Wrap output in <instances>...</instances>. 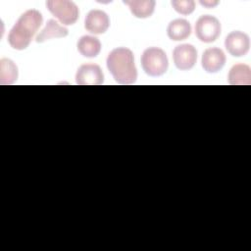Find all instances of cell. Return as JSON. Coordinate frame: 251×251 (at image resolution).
Segmentation results:
<instances>
[{
    "instance_id": "7c38bea8",
    "label": "cell",
    "mask_w": 251,
    "mask_h": 251,
    "mask_svg": "<svg viewBox=\"0 0 251 251\" xmlns=\"http://www.w3.org/2000/svg\"><path fill=\"white\" fill-rule=\"evenodd\" d=\"M69 30L67 27L59 25L55 20H48L45 27L41 30V32L36 36L35 41L37 43L45 42L52 38H61L67 36Z\"/></svg>"
},
{
    "instance_id": "52a82bcc",
    "label": "cell",
    "mask_w": 251,
    "mask_h": 251,
    "mask_svg": "<svg viewBox=\"0 0 251 251\" xmlns=\"http://www.w3.org/2000/svg\"><path fill=\"white\" fill-rule=\"evenodd\" d=\"M225 47L231 56L242 57L250 49V38L243 31H231L225 39Z\"/></svg>"
},
{
    "instance_id": "3957f363",
    "label": "cell",
    "mask_w": 251,
    "mask_h": 251,
    "mask_svg": "<svg viewBox=\"0 0 251 251\" xmlns=\"http://www.w3.org/2000/svg\"><path fill=\"white\" fill-rule=\"evenodd\" d=\"M141 67L144 73L150 76L163 75L169 67L168 57L165 51L159 47H149L141 55Z\"/></svg>"
},
{
    "instance_id": "6da1fadb",
    "label": "cell",
    "mask_w": 251,
    "mask_h": 251,
    "mask_svg": "<svg viewBox=\"0 0 251 251\" xmlns=\"http://www.w3.org/2000/svg\"><path fill=\"white\" fill-rule=\"evenodd\" d=\"M42 22L41 13L35 9H29L23 13L8 34L10 46L16 50L26 49Z\"/></svg>"
},
{
    "instance_id": "277c9868",
    "label": "cell",
    "mask_w": 251,
    "mask_h": 251,
    "mask_svg": "<svg viewBox=\"0 0 251 251\" xmlns=\"http://www.w3.org/2000/svg\"><path fill=\"white\" fill-rule=\"evenodd\" d=\"M46 6L50 13L65 25H72L75 24L78 19V8L72 1L49 0L46 2Z\"/></svg>"
},
{
    "instance_id": "9c48e42d",
    "label": "cell",
    "mask_w": 251,
    "mask_h": 251,
    "mask_svg": "<svg viewBox=\"0 0 251 251\" xmlns=\"http://www.w3.org/2000/svg\"><path fill=\"white\" fill-rule=\"evenodd\" d=\"M110 26L109 16L102 10H91L85 17L84 27L94 34L105 33Z\"/></svg>"
},
{
    "instance_id": "5b68a950",
    "label": "cell",
    "mask_w": 251,
    "mask_h": 251,
    "mask_svg": "<svg viewBox=\"0 0 251 251\" xmlns=\"http://www.w3.org/2000/svg\"><path fill=\"white\" fill-rule=\"evenodd\" d=\"M221 23L214 16L203 15L196 21L195 35L202 42L212 43L216 41L221 34Z\"/></svg>"
},
{
    "instance_id": "2e32d148",
    "label": "cell",
    "mask_w": 251,
    "mask_h": 251,
    "mask_svg": "<svg viewBox=\"0 0 251 251\" xmlns=\"http://www.w3.org/2000/svg\"><path fill=\"white\" fill-rule=\"evenodd\" d=\"M18 78V67L16 64L7 58L0 61V83L12 84Z\"/></svg>"
},
{
    "instance_id": "30bf717a",
    "label": "cell",
    "mask_w": 251,
    "mask_h": 251,
    "mask_svg": "<svg viewBox=\"0 0 251 251\" xmlns=\"http://www.w3.org/2000/svg\"><path fill=\"white\" fill-rule=\"evenodd\" d=\"M226 61L224 51L217 47L208 48L203 52L201 58V65L204 71L209 74L218 73L223 69Z\"/></svg>"
},
{
    "instance_id": "4fadbf2b",
    "label": "cell",
    "mask_w": 251,
    "mask_h": 251,
    "mask_svg": "<svg viewBox=\"0 0 251 251\" xmlns=\"http://www.w3.org/2000/svg\"><path fill=\"white\" fill-rule=\"evenodd\" d=\"M77 51L86 58H95L99 55L101 51V42L100 40L91 35L81 36L76 43Z\"/></svg>"
},
{
    "instance_id": "8992f818",
    "label": "cell",
    "mask_w": 251,
    "mask_h": 251,
    "mask_svg": "<svg viewBox=\"0 0 251 251\" xmlns=\"http://www.w3.org/2000/svg\"><path fill=\"white\" fill-rule=\"evenodd\" d=\"M173 60L178 70H190L197 61V50L191 44H179L176 46L173 51Z\"/></svg>"
},
{
    "instance_id": "e0dca14e",
    "label": "cell",
    "mask_w": 251,
    "mask_h": 251,
    "mask_svg": "<svg viewBox=\"0 0 251 251\" xmlns=\"http://www.w3.org/2000/svg\"><path fill=\"white\" fill-rule=\"evenodd\" d=\"M171 4L181 15H189L195 9V2L193 0H173Z\"/></svg>"
},
{
    "instance_id": "7a4b0ae2",
    "label": "cell",
    "mask_w": 251,
    "mask_h": 251,
    "mask_svg": "<svg viewBox=\"0 0 251 251\" xmlns=\"http://www.w3.org/2000/svg\"><path fill=\"white\" fill-rule=\"evenodd\" d=\"M107 68L114 79L121 84H131L137 78L133 53L126 47L113 49L107 57Z\"/></svg>"
},
{
    "instance_id": "ac0fdd59",
    "label": "cell",
    "mask_w": 251,
    "mask_h": 251,
    "mask_svg": "<svg viewBox=\"0 0 251 251\" xmlns=\"http://www.w3.org/2000/svg\"><path fill=\"white\" fill-rule=\"evenodd\" d=\"M200 4L206 8H213L219 4L218 1H200Z\"/></svg>"
},
{
    "instance_id": "5bb4252c",
    "label": "cell",
    "mask_w": 251,
    "mask_h": 251,
    "mask_svg": "<svg viewBox=\"0 0 251 251\" xmlns=\"http://www.w3.org/2000/svg\"><path fill=\"white\" fill-rule=\"evenodd\" d=\"M124 4L127 5L131 14L138 19H146L152 16L156 2L154 0H126Z\"/></svg>"
},
{
    "instance_id": "9a60e30c",
    "label": "cell",
    "mask_w": 251,
    "mask_h": 251,
    "mask_svg": "<svg viewBox=\"0 0 251 251\" xmlns=\"http://www.w3.org/2000/svg\"><path fill=\"white\" fill-rule=\"evenodd\" d=\"M228 82L232 85L251 84V69L245 64L234 65L228 73Z\"/></svg>"
},
{
    "instance_id": "ba28073f",
    "label": "cell",
    "mask_w": 251,
    "mask_h": 251,
    "mask_svg": "<svg viewBox=\"0 0 251 251\" xmlns=\"http://www.w3.org/2000/svg\"><path fill=\"white\" fill-rule=\"evenodd\" d=\"M75 81L79 85H100L104 81V75L98 65L83 64L76 71Z\"/></svg>"
},
{
    "instance_id": "8fae6325",
    "label": "cell",
    "mask_w": 251,
    "mask_h": 251,
    "mask_svg": "<svg viewBox=\"0 0 251 251\" xmlns=\"http://www.w3.org/2000/svg\"><path fill=\"white\" fill-rule=\"evenodd\" d=\"M167 34L169 38L174 41L184 40L191 34V25L186 20H174L167 27Z\"/></svg>"
}]
</instances>
